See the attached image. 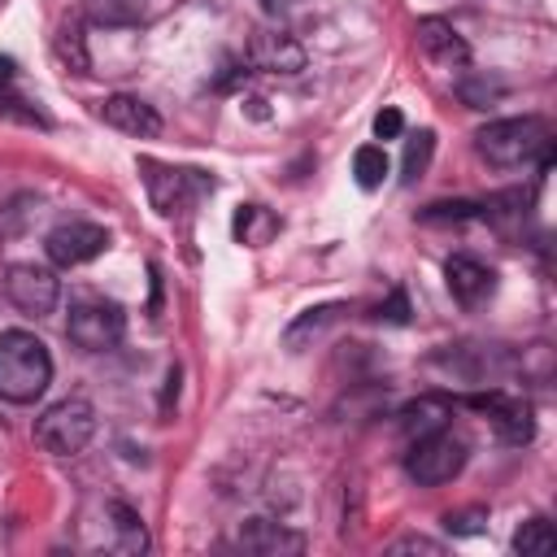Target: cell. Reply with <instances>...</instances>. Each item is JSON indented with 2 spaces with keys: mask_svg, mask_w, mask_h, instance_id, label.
Segmentation results:
<instances>
[{
  "mask_svg": "<svg viewBox=\"0 0 557 557\" xmlns=\"http://www.w3.org/2000/svg\"><path fill=\"white\" fill-rule=\"evenodd\" d=\"M52 383L48 344L30 331H0V400L30 405Z\"/></svg>",
  "mask_w": 557,
  "mask_h": 557,
  "instance_id": "6da1fadb",
  "label": "cell"
},
{
  "mask_svg": "<svg viewBox=\"0 0 557 557\" xmlns=\"http://www.w3.org/2000/svg\"><path fill=\"white\" fill-rule=\"evenodd\" d=\"M474 148L487 165L496 170H518L527 161H553V131L544 117L527 113V117H500V122H487L479 135H474Z\"/></svg>",
  "mask_w": 557,
  "mask_h": 557,
  "instance_id": "7a4b0ae2",
  "label": "cell"
},
{
  "mask_svg": "<svg viewBox=\"0 0 557 557\" xmlns=\"http://www.w3.org/2000/svg\"><path fill=\"white\" fill-rule=\"evenodd\" d=\"M96 435V409L83 396H65L48 405L35 422V444L52 457H78Z\"/></svg>",
  "mask_w": 557,
  "mask_h": 557,
  "instance_id": "3957f363",
  "label": "cell"
},
{
  "mask_svg": "<svg viewBox=\"0 0 557 557\" xmlns=\"http://www.w3.org/2000/svg\"><path fill=\"white\" fill-rule=\"evenodd\" d=\"M466 457H470V444H466L457 431L440 426V431H431V435L409 440L405 474H409L418 487H440V483H453V479L461 474Z\"/></svg>",
  "mask_w": 557,
  "mask_h": 557,
  "instance_id": "277c9868",
  "label": "cell"
},
{
  "mask_svg": "<svg viewBox=\"0 0 557 557\" xmlns=\"http://www.w3.org/2000/svg\"><path fill=\"white\" fill-rule=\"evenodd\" d=\"M4 296L13 300L17 313L26 318H48L61 300V283L48 265H35V261H13L4 270Z\"/></svg>",
  "mask_w": 557,
  "mask_h": 557,
  "instance_id": "5b68a950",
  "label": "cell"
},
{
  "mask_svg": "<svg viewBox=\"0 0 557 557\" xmlns=\"http://www.w3.org/2000/svg\"><path fill=\"white\" fill-rule=\"evenodd\" d=\"M65 335H70L78 348H87V352H104V348H113V344L126 335V313H122V305H113V300H78V305L70 309Z\"/></svg>",
  "mask_w": 557,
  "mask_h": 557,
  "instance_id": "8992f818",
  "label": "cell"
},
{
  "mask_svg": "<svg viewBox=\"0 0 557 557\" xmlns=\"http://www.w3.org/2000/svg\"><path fill=\"white\" fill-rule=\"evenodd\" d=\"M44 248H48V261H52V265L74 270V265L96 261V257L109 248V231L96 226V222H61L57 231H48Z\"/></svg>",
  "mask_w": 557,
  "mask_h": 557,
  "instance_id": "52a82bcc",
  "label": "cell"
},
{
  "mask_svg": "<svg viewBox=\"0 0 557 557\" xmlns=\"http://www.w3.org/2000/svg\"><path fill=\"white\" fill-rule=\"evenodd\" d=\"M474 409H483L496 426V435L505 444H531L535 435V409L527 396H509V392H483V396H470Z\"/></svg>",
  "mask_w": 557,
  "mask_h": 557,
  "instance_id": "ba28073f",
  "label": "cell"
},
{
  "mask_svg": "<svg viewBox=\"0 0 557 557\" xmlns=\"http://www.w3.org/2000/svg\"><path fill=\"white\" fill-rule=\"evenodd\" d=\"M444 283H448V292H453V300H457L461 309H479V305L492 300V292H496V270L483 265L479 257L457 252V257L444 261Z\"/></svg>",
  "mask_w": 557,
  "mask_h": 557,
  "instance_id": "9c48e42d",
  "label": "cell"
},
{
  "mask_svg": "<svg viewBox=\"0 0 557 557\" xmlns=\"http://www.w3.org/2000/svg\"><path fill=\"white\" fill-rule=\"evenodd\" d=\"M248 65L265 74H296L305 70V48L287 30H257L248 39Z\"/></svg>",
  "mask_w": 557,
  "mask_h": 557,
  "instance_id": "30bf717a",
  "label": "cell"
},
{
  "mask_svg": "<svg viewBox=\"0 0 557 557\" xmlns=\"http://www.w3.org/2000/svg\"><path fill=\"white\" fill-rule=\"evenodd\" d=\"M418 52L431 61V65H444V70H461L466 61H470V48H466V39L453 30V22H444V17H422L418 22Z\"/></svg>",
  "mask_w": 557,
  "mask_h": 557,
  "instance_id": "8fae6325",
  "label": "cell"
},
{
  "mask_svg": "<svg viewBox=\"0 0 557 557\" xmlns=\"http://www.w3.org/2000/svg\"><path fill=\"white\" fill-rule=\"evenodd\" d=\"M144 178H148V196L161 213H174L187 205V191H205L213 187L209 178H196V170H170V165H157V161H144Z\"/></svg>",
  "mask_w": 557,
  "mask_h": 557,
  "instance_id": "7c38bea8",
  "label": "cell"
},
{
  "mask_svg": "<svg viewBox=\"0 0 557 557\" xmlns=\"http://www.w3.org/2000/svg\"><path fill=\"white\" fill-rule=\"evenodd\" d=\"M100 117L113 126V131H122V135H135V139H152V135H161V113L148 104V100H139V96H109L104 104H100Z\"/></svg>",
  "mask_w": 557,
  "mask_h": 557,
  "instance_id": "4fadbf2b",
  "label": "cell"
},
{
  "mask_svg": "<svg viewBox=\"0 0 557 557\" xmlns=\"http://www.w3.org/2000/svg\"><path fill=\"white\" fill-rule=\"evenodd\" d=\"M448 413H453V405L444 396H418L396 413V426H400L405 440H418V435H431V431L448 426Z\"/></svg>",
  "mask_w": 557,
  "mask_h": 557,
  "instance_id": "5bb4252c",
  "label": "cell"
},
{
  "mask_svg": "<svg viewBox=\"0 0 557 557\" xmlns=\"http://www.w3.org/2000/svg\"><path fill=\"white\" fill-rule=\"evenodd\" d=\"M231 231H235V239H239V244L261 248V244H270V235L278 231V218H274L265 205H239V209H235Z\"/></svg>",
  "mask_w": 557,
  "mask_h": 557,
  "instance_id": "9a60e30c",
  "label": "cell"
},
{
  "mask_svg": "<svg viewBox=\"0 0 557 557\" xmlns=\"http://www.w3.org/2000/svg\"><path fill=\"white\" fill-rule=\"evenodd\" d=\"M52 52L57 61L65 65V74H87L91 70V57H87V39H83V26L78 22H61L57 26V39H52Z\"/></svg>",
  "mask_w": 557,
  "mask_h": 557,
  "instance_id": "2e32d148",
  "label": "cell"
},
{
  "mask_svg": "<svg viewBox=\"0 0 557 557\" xmlns=\"http://www.w3.org/2000/svg\"><path fill=\"white\" fill-rule=\"evenodd\" d=\"M239 544L257 548V553H278V548H300V535H287L283 527H274L265 518H248L239 527Z\"/></svg>",
  "mask_w": 557,
  "mask_h": 557,
  "instance_id": "e0dca14e",
  "label": "cell"
},
{
  "mask_svg": "<svg viewBox=\"0 0 557 557\" xmlns=\"http://www.w3.org/2000/svg\"><path fill=\"white\" fill-rule=\"evenodd\" d=\"M104 513L113 518V531H117V548H122V553H144V548H148V535H144V518H139L131 505L113 500Z\"/></svg>",
  "mask_w": 557,
  "mask_h": 557,
  "instance_id": "ac0fdd59",
  "label": "cell"
},
{
  "mask_svg": "<svg viewBox=\"0 0 557 557\" xmlns=\"http://www.w3.org/2000/svg\"><path fill=\"white\" fill-rule=\"evenodd\" d=\"M553 548H557V535H553V527L544 518H527L513 531V553H522V557H548Z\"/></svg>",
  "mask_w": 557,
  "mask_h": 557,
  "instance_id": "d6986e66",
  "label": "cell"
},
{
  "mask_svg": "<svg viewBox=\"0 0 557 557\" xmlns=\"http://www.w3.org/2000/svg\"><path fill=\"white\" fill-rule=\"evenodd\" d=\"M87 17L100 26H131L144 17V0H83Z\"/></svg>",
  "mask_w": 557,
  "mask_h": 557,
  "instance_id": "ffe728a7",
  "label": "cell"
},
{
  "mask_svg": "<svg viewBox=\"0 0 557 557\" xmlns=\"http://www.w3.org/2000/svg\"><path fill=\"white\" fill-rule=\"evenodd\" d=\"M352 174H357V187H366V191L383 187V178H387V152H383L379 144L357 148V152H352Z\"/></svg>",
  "mask_w": 557,
  "mask_h": 557,
  "instance_id": "44dd1931",
  "label": "cell"
},
{
  "mask_svg": "<svg viewBox=\"0 0 557 557\" xmlns=\"http://www.w3.org/2000/svg\"><path fill=\"white\" fill-rule=\"evenodd\" d=\"M339 309H344V305H318V309H305V313H300V318H296V322L287 326L283 344H287V348L296 352V348H300V344H305L309 335H318V331H322L326 322H335V318H339Z\"/></svg>",
  "mask_w": 557,
  "mask_h": 557,
  "instance_id": "7402d4cb",
  "label": "cell"
},
{
  "mask_svg": "<svg viewBox=\"0 0 557 557\" xmlns=\"http://www.w3.org/2000/svg\"><path fill=\"white\" fill-rule=\"evenodd\" d=\"M431 152H435V131H418L409 144H405V161H400V178L405 183H418L431 165Z\"/></svg>",
  "mask_w": 557,
  "mask_h": 557,
  "instance_id": "603a6c76",
  "label": "cell"
},
{
  "mask_svg": "<svg viewBox=\"0 0 557 557\" xmlns=\"http://www.w3.org/2000/svg\"><path fill=\"white\" fill-rule=\"evenodd\" d=\"M444 531H448V535H483V531H487V509H483V505L448 509V513H444Z\"/></svg>",
  "mask_w": 557,
  "mask_h": 557,
  "instance_id": "cb8c5ba5",
  "label": "cell"
},
{
  "mask_svg": "<svg viewBox=\"0 0 557 557\" xmlns=\"http://www.w3.org/2000/svg\"><path fill=\"white\" fill-rule=\"evenodd\" d=\"M422 222H470V218H479V205L474 200H440V205H426L422 213H418Z\"/></svg>",
  "mask_w": 557,
  "mask_h": 557,
  "instance_id": "d4e9b609",
  "label": "cell"
},
{
  "mask_svg": "<svg viewBox=\"0 0 557 557\" xmlns=\"http://www.w3.org/2000/svg\"><path fill=\"white\" fill-rule=\"evenodd\" d=\"M457 96H461L470 109H487L492 100L505 96V87H500V83H487V78H461V83H457Z\"/></svg>",
  "mask_w": 557,
  "mask_h": 557,
  "instance_id": "484cf974",
  "label": "cell"
},
{
  "mask_svg": "<svg viewBox=\"0 0 557 557\" xmlns=\"http://www.w3.org/2000/svg\"><path fill=\"white\" fill-rule=\"evenodd\" d=\"M387 553H396V557H400V553H426V557H440L444 544H440V540H426V535H400Z\"/></svg>",
  "mask_w": 557,
  "mask_h": 557,
  "instance_id": "4316f807",
  "label": "cell"
},
{
  "mask_svg": "<svg viewBox=\"0 0 557 557\" xmlns=\"http://www.w3.org/2000/svg\"><path fill=\"white\" fill-rule=\"evenodd\" d=\"M400 131H405L400 109H379V113H374V135H379V139H396Z\"/></svg>",
  "mask_w": 557,
  "mask_h": 557,
  "instance_id": "83f0119b",
  "label": "cell"
},
{
  "mask_svg": "<svg viewBox=\"0 0 557 557\" xmlns=\"http://www.w3.org/2000/svg\"><path fill=\"white\" fill-rule=\"evenodd\" d=\"M379 318H387V322H396V326H405V322H409V300H405V292H400V287L387 296V305H379Z\"/></svg>",
  "mask_w": 557,
  "mask_h": 557,
  "instance_id": "f1b7e54d",
  "label": "cell"
},
{
  "mask_svg": "<svg viewBox=\"0 0 557 557\" xmlns=\"http://www.w3.org/2000/svg\"><path fill=\"white\" fill-rule=\"evenodd\" d=\"M13 78H17V61L13 57H0V91H9Z\"/></svg>",
  "mask_w": 557,
  "mask_h": 557,
  "instance_id": "f546056e",
  "label": "cell"
},
{
  "mask_svg": "<svg viewBox=\"0 0 557 557\" xmlns=\"http://www.w3.org/2000/svg\"><path fill=\"white\" fill-rule=\"evenodd\" d=\"M300 0H261V9L270 13V17H278V13H287V9H296Z\"/></svg>",
  "mask_w": 557,
  "mask_h": 557,
  "instance_id": "4dcf8cb0",
  "label": "cell"
}]
</instances>
